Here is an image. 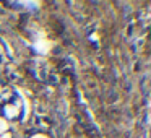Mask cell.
I'll return each instance as SVG.
<instances>
[{
  "label": "cell",
  "mask_w": 151,
  "mask_h": 138,
  "mask_svg": "<svg viewBox=\"0 0 151 138\" xmlns=\"http://www.w3.org/2000/svg\"><path fill=\"white\" fill-rule=\"evenodd\" d=\"M50 49V44L46 42V41H37L36 44H34V50L39 54H47Z\"/></svg>",
  "instance_id": "cell-1"
},
{
  "label": "cell",
  "mask_w": 151,
  "mask_h": 138,
  "mask_svg": "<svg viewBox=\"0 0 151 138\" xmlns=\"http://www.w3.org/2000/svg\"><path fill=\"white\" fill-rule=\"evenodd\" d=\"M5 130H7V122H5L4 119H0V133L5 132Z\"/></svg>",
  "instance_id": "cell-3"
},
{
  "label": "cell",
  "mask_w": 151,
  "mask_h": 138,
  "mask_svg": "<svg viewBox=\"0 0 151 138\" xmlns=\"http://www.w3.org/2000/svg\"><path fill=\"white\" fill-rule=\"evenodd\" d=\"M2 138H10V135H4V137H2Z\"/></svg>",
  "instance_id": "cell-5"
},
{
  "label": "cell",
  "mask_w": 151,
  "mask_h": 138,
  "mask_svg": "<svg viewBox=\"0 0 151 138\" xmlns=\"http://www.w3.org/2000/svg\"><path fill=\"white\" fill-rule=\"evenodd\" d=\"M5 115H7L8 119H13L18 115V107H15V106H7L5 107Z\"/></svg>",
  "instance_id": "cell-2"
},
{
  "label": "cell",
  "mask_w": 151,
  "mask_h": 138,
  "mask_svg": "<svg viewBox=\"0 0 151 138\" xmlns=\"http://www.w3.org/2000/svg\"><path fill=\"white\" fill-rule=\"evenodd\" d=\"M33 138H44V137H42V135H34Z\"/></svg>",
  "instance_id": "cell-4"
}]
</instances>
